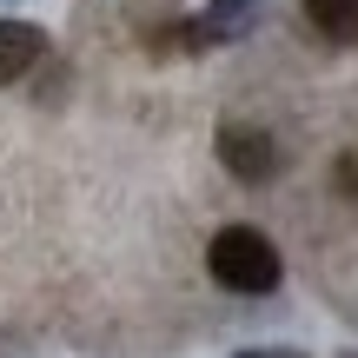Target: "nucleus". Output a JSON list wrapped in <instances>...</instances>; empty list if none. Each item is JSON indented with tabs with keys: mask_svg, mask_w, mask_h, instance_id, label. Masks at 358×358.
Wrapping results in <instances>:
<instances>
[{
	"mask_svg": "<svg viewBox=\"0 0 358 358\" xmlns=\"http://www.w3.org/2000/svg\"><path fill=\"white\" fill-rule=\"evenodd\" d=\"M299 7L332 47H358V0H299Z\"/></svg>",
	"mask_w": 358,
	"mask_h": 358,
	"instance_id": "39448f33",
	"label": "nucleus"
},
{
	"mask_svg": "<svg viewBox=\"0 0 358 358\" xmlns=\"http://www.w3.org/2000/svg\"><path fill=\"white\" fill-rule=\"evenodd\" d=\"M259 20V0H206V13L179 20V53H206V47H226L239 40L245 27Z\"/></svg>",
	"mask_w": 358,
	"mask_h": 358,
	"instance_id": "7ed1b4c3",
	"label": "nucleus"
},
{
	"mask_svg": "<svg viewBox=\"0 0 358 358\" xmlns=\"http://www.w3.org/2000/svg\"><path fill=\"white\" fill-rule=\"evenodd\" d=\"M206 266H213V279L226 285V292H245V299L279 292V279H285L279 245H272L259 226H226L213 245H206Z\"/></svg>",
	"mask_w": 358,
	"mask_h": 358,
	"instance_id": "f257e3e1",
	"label": "nucleus"
},
{
	"mask_svg": "<svg viewBox=\"0 0 358 358\" xmlns=\"http://www.w3.org/2000/svg\"><path fill=\"white\" fill-rule=\"evenodd\" d=\"M239 358H306V352H239Z\"/></svg>",
	"mask_w": 358,
	"mask_h": 358,
	"instance_id": "0eeeda50",
	"label": "nucleus"
},
{
	"mask_svg": "<svg viewBox=\"0 0 358 358\" xmlns=\"http://www.w3.org/2000/svg\"><path fill=\"white\" fill-rule=\"evenodd\" d=\"M47 53H53V47H47V34H40L34 20H0V87L27 80Z\"/></svg>",
	"mask_w": 358,
	"mask_h": 358,
	"instance_id": "20e7f679",
	"label": "nucleus"
},
{
	"mask_svg": "<svg viewBox=\"0 0 358 358\" xmlns=\"http://www.w3.org/2000/svg\"><path fill=\"white\" fill-rule=\"evenodd\" d=\"M332 179H338V192H345V199L358 206V146H352V153H338V166H332Z\"/></svg>",
	"mask_w": 358,
	"mask_h": 358,
	"instance_id": "423d86ee",
	"label": "nucleus"
},
{
	"mask_svg": "<svg viewBox=\"0 0 358 358\" xmlns=\"http://www.w3.org/2000/svg\"><path fill=\"white\" fill-rule=\"evenodd\" d=\"M219 159H226V173L245 179V186H266V179H279V140H272L266 127H245V120L219 127Z\"/></svg>",
	"mask_w": 358,
	"mask_h": 358,
	"instance_id": "f03ea898",
	"label": "nucleus"
}]
</instances>
